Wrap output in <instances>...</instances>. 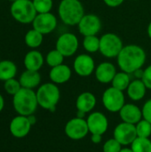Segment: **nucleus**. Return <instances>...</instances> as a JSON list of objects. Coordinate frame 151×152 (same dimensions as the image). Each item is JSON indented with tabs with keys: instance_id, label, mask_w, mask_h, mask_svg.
I'll return each mask as SVG.
<instances>
[{
	"instance_id": "nucleus-24",
	"label": "nucleus",
	"mask_w": 151,
	"mask_h": 152,
	"mask_svg": "<svg viewBox=\"0 0 151 152\" xmlns=\"http://www.w3.org/2000/svg\"><path fill=\"white\" fill-rule=\"evenodd\" d=\"M25 40V44L27 46H28L29 48L35 49L39 47L44 40V35L41 34L39 31L32 28L30 30H28L24 37Z\"/></svg>"
},
{
	"instance_id": "nucleus-9",
	"label": "nucleus",
	"mask_w": 151,
	"mask_h": 152,
	"mask_svg": "<svg viewBox=\"0 0 151 152\" xmlns=\"http://www.w3.org/2000/svg\"><path fill=\"white\" fill-rule=\"evenodd\" d=\"M88 133L89 128L87 122L85 118L76 117L68 121L65 126L66 135L74 141L84 139L88 134Z\"/></svg>"
},
{
	"instance_id": "nucleus-4",
	"label": "nucleus",
	"mask_w": 151,
	"mask_h": 152,
	"mask_svg": "<svg viewBox=\"0 0 151 152\" xmlns=\"http://www.w3.org/2000/svg\"><path fill=\"white\" fill-rule=\"evenodd\" d=\"M38 106L50 110L55 111L56 105L61 98V92L56 84L50 82L41 85L36 92Z\"/></svg>"
},
{
	"instance_id": "nucleus-17",
	"label": "nucleus",
	"mask_w": 151,
	"mask_h": 152,
	"mask_svg": "<svg viewBox=\"0 0 151 152\" xmlns=\"http://www.w3.org/2000/svg\"><path fill=\"white\" fill-rule=\"evenodd\" d=\"M120 118L123 122L136 125L139 121H141L142 118V110L133 103H126L123 106V108L119 111Z\"/></svg>"
},
{
	"instance_id": "nucleus-19",
	"label": "nucleus",
	"mask_w": 151,
	"mask_h": 152,
	"mask_svg": "<svg viewBox=\"0 0 151 152\" xmlns=\"http://www.w3.org/2000/svg\"><path fill=\"white\" fill-rule=\"evenodd\" d=\"M96 103L97 100L93 94L91 92H84L77 96L76 100V108L78 111H82L86 114L95 108Z\"/></svg>"
},
{
	"instance_id": "nucleus-43",
	"label": "nucleus",
	"mask_w": 151,
	"mask_h": 152,
	"mask_svg": "<svg viewBox=\"0 0 151 152\" xmlns=\"http://www.w3.org/2000/svg\"><path fill=\"white\" fill-rule=\"evenodd\" d=\"M9 1H12V2H13V1H15V0H9Z\"/></svg>"
},
{
	"instance_id": "nucleus-25",
	"label": "nucleus",
	"mask_w": 151,
	"mask_h": 152,
	"mask_svg": "<svg viewBox=\"0 0 151 152\" xmlns=\"http://www.w3.org/2000/svg\"><path fill=\"white\" fill-rule=\"evenodd\" d=\"M130 83H131L130 74L121 70L120 72H117V74L115 75L111 82V86L124 92L125 90L127 89Z\"/></svg>"
},
{
	"instance_id": "nucleus-8",
	"label": "nucleus",
	"mask_w": 151,
	"mask_h": 152,
	"mask_svg": "<svg viewBox=\"0 0 151 152\" xmlns=\"http://www.w3.org/2000/svg\"><path fill=\"white\" fill-rule=\"evenodd\" d=\"M79 47V40L77 37L71 32H65L58 37L55 49H57L65 58L73 56Z\"/></svg>"
},
{
	"instance_id": "nucleus-21",
	"label": "nucleus",
	"mask_w": 151,
	"mask_h": 152,
	"mask_svg": "<svg viewBox=\"0 0 151 152\" xmlns=\"http://www.w3.org/2000/svg\"><path fill=\"white\" fill-rule=\"evenodd\" d=\"M147 87L142 79H134L131 81L129 86L126 89L128 97L133 102H139L142 100L146 94Z\"/></svg>"
},
{
	"instance_id": "nucleus-6",
	"label": "nucleus",
	"mask_w": 151,
	"mask_h": 152,
	"mask_svg": "<svg viewBox=\"0 0 151 152\" xmlns=\"http://www.w3.org/2000/svg\"><path fill=\"white\" fill-rule=\"evenodd\" d=\"M124 47L121 37L112 32L105 33L100 37V50L102 56L108 59L117 58Z\"/></svg>"
},
{
	"instance_id": "nucleus-42",
	"label": "nucleus",
	"mask_w": 151,
	"mask_h": 152,
	"mask_svg": "<svg viewBox=\"0 0 151 152\" xmlns=\"http://www.w3.org/2000/svg\"><path fill=\"white\" fill-rule=\"evenodd\" d=\"M120 152H133V150L130 148H122V150L120 151Z\"/></svg>"
},
{
	"instance_id": "nucleus-33",
	"label": "nucleus",
	"mask_w": 151,
	"mask_h": 152,
	"mask_svg": "<svg viewBox=\"0 0 151 152\" xmlns=\"http://www.w3.org/2000/svg\"><path fill=\"white\" fill-rule=\"evenodd\" d=\"M142 80L145 84L147 89L151 90V64L149 65L145 69H143V76Z\"/></svg>"
},
{
	"instance_id": "nucleus-7",
	"label": "nucleus",
	"mask_w": 151,
	"mask_h": 152,
	"mask_svg": "<svg viewBox=\"0 0 151 152\" xmlns=\"http://www.w3.org/2000/svg\"><path fill=\"white\" fill-rule=\"evenodd\" d=\"M102 103L107 110L109 112H119L125 104V94L113 86L107 88L102 94Z\"/></svg>"
},
{
	"instance_id": "nucleus-31",
	"label": "nucleus",
	"mask_w": 151,
	"mask_h": 152,
	"mask_svg": "<svg viewBox=\"0 0 151 152\" xmlns=\"http://www.w3.org/2000/svg\"><path fill=\"white\" fill-rule=\"evenodd\" d=\"M4 88L8 94L13 96L21 89V86L19 80L15 78H11L9 80L4 81Z\"/></svg>"
},
{
	"instance_id": "nucleus-38",
	"label": "nucleus",
	"mask_w": 151,
	"mask_h": 152,
	"mask_svg": "<svg viewBox=\"0 0 151 152\" xmlns=\"http://www.w3.org/2000/svg\"><path fill=\"white\" fill-rule=\"evenodd\" d=\"M133 75L136 77L137 79H142V76H143V70H142V69H140L136 70V71L133 73Z\"/></svg>"
},
{
	"instance_id": "nucleus-34",
	"label": "nucleus",
	"mask_w": 151,
	"mask_h": 152,
	"mask_svg": "<svg viewBox=\"0 0 151 152\" xmlns=\"http://www.w3.org/2000/svg\"><path fill=\"white\" fill-rule=\"evenodd\" d=\"M142 111V118L151 123V99L148 100L144 103Z\"/></svg>"
},
{
	"instance_id": "nucleus-44",
	"label": "nucleus",
	"mask_w": 151,
	"mask_h": 152,
	"mask_svg": "<svg viewBox=\"0 0 151 152\" xmlns=\"http://www.w3.org/2000/svg\"><path fill=\"white\" fill-rule=\"evenodd\" d=\"M131 1H137V0H131Z\"/></svg>"
},
{
	"instance_id": "nucleus-29",
	"label": "nucleus",
	"mask_w": 151,
	"mask_h": 152,
	"mask_svg": "<svg viewBox=\"0 0 151 152\" xmlns=\"http://www.w3.org/2000/svg\"><path fill=\"white\" fill-rule=\"evenodd\" d=\"M136 133L137 137H142V138H150L151 135V123L148 120L142 118L141 121H139L136 125Z\"/></svg>"
},
{
	"instance_id": "nucleus-37",
	"label": "nucleus",
	"mask_w": 151,
	"mask_h": 152,
	"mask_svg": "<svg viewBox=\"0 0 151 152\" xmlns=\"http://www.w3.org/2000/svg\"><path fill=\"white\" fill-rule=\"evenodd\" d=\"M27 117H28V119L29 123L31 124V126L36 125V116H35L34 114L28 115V116H27Z\"/></svg>"
},
{
	"instance_id": "nucleus-15",
	"label": "nucleus",
	"mask_w": 151,
	"mask_h": 152,
	"mask_svg": "<svg viewBox=\"0 0 151 152\" xmlns=\"http://www.w3.org/2000/svg\"><path fill=\"white\" fill-rule=\"evenodd\" d=\"M31 126H32L27 116L18 115L12 119L9 126V130L13 137L20 139L26 137L29 134Z\"/></svg>"
},
{
	"instance_id": "nucleus-40",
	"label": "nucleus",
	"mask_w": 151,
	"mask_h": 152,
	"mask_svg": "<svg viewBox=\"0 0 151 152\" xmlns=\"http://www.w3.org/2000/svg\"><path fill=\"white\" fill-rule=\"evenodd\" d=\"M85 116V112H82V111H78L77 112V118H84V117Z\"/></svg>"
},
{
	"instance_id": "nucleus-30",
	"label": "nucleus",
	"mask_w": 151,
	"mask_h": 152,
	"mask_svg": "<svg viewBox=\"0 0 151 152\" xmlns=\"http://www.w3.org/2000/svg\"><path fill=\"white\" fill-rule=\"evenodd\" d=\"M32 2L37 13L51 12L53 9V0H32Z\"/></svg>"
},
{
	"instance_id": "nucleus-16",
	"label": "nucleus",
	"mask_w": 151,
	"mask_h": 152,
	"mask_svg": "<svg viewBox=\"0 0 151 152\" xmlns=\"http://www.w3.org/2000/svg\"><path fill=\"white\" fill-rule=\"evenodd\" d=\"M116 74H117V68L113 63L109 61L101 62L95 68L94 70L96 80L101 84L111 83Z\"/></svg>"
},
{
	"instance_id": "nucleus-5",
	"label": "nucleus",
	"mask_w": 151,
	"mask_h": 152,
	"mask_svg": "<svg viewBox=\"0 0 151 152\" xmlns=\"http://www.w3.org/2000/svg\"><path fill=\"white\" fill-rule=\"evenodd\" d=\"M12 18L21 24L32 23L37 12L34 7L32 0H15L10 8Z\"/></svg>"
},
{
	"instance_id": "nucleus-20",
	"label": "nucleus",
	"mask_w": 151,
	"mask_h": 152,
	"mask_svg": "<svg viewBox=\"0 0 151 152\" xmlns=\"http://www.w3.org/2000/svg\"><path fill=\"white\" fill-rule=\"evenodd\" d=\"M44 56L36 50H31L28 52L24 57L23 63L26 69L38 71L44 65Z\"/></svg>"
},
{
	"instance_id": "nucleus-28",
	"label": "nucleus",
	"mask_w": 151,
	"mask_h": 152,
	"mask_svg": "<svg viewBox=\"0 0 151 152\" xmlns=\"http://www.w3.org/2000/svg\"><path fill=\"white\" fill-rule=\"evenodd\" d=\"M64 58L65 57L62 55L61 53H60L57 49H53V50H51L50 52H48V53L46 54L45 62L49 67L53 68V67L62 64Z\"/></svg>"
},
{
	"instance_id": "nucleus-32",
	"label": "nucleus",
	"mask_w": 151,
	"mask_h": 152,
	"mask_svg": "<svg viewBox=\"0 0 151 152\" xmlns=\"http://www.w3.org/2000/svg\"><path fill=\"white\" fill-rule=\"evenodd\" d=\"M122 145L115 138L108 140L103 145V152H120Z\"/></svg>"
},
{
	"instance_id": "nucleus-14",
	"label": "nucleus",
	"mask_w": 151,
	"mask_h": 152,
	"mask_svg": "<svg viewBox=\"0 0 151 152\" xmlns=\"http://www.w3.org/2000/svg\"><path fill=\"white\" fill-rule=\"evenodd\" d=\"M89 133L92 134H103L107 132L109 127V121L106 116L99 111H93L91 113L87 119H86Z\"/></svg>"
},
{
	"instance_id": "nucleus-3",
	"label": "nucleus",
	"mask_w": 151,
	"mask_h": 152,
	"mask_svg": "<svg viewBox=\"0 0 151 152\" xmlns=\"http://www.w3.org/2000/svg\"><path fill=\"white\" fill-rule=\"evenodd\" d=\"M12 105L18 115L28 116L34 114L38 106L36 92H34L33 89L21 87V89L12 96Z\"/></svg>"
},
{
	"instance_id": "nucleus-18",
	"label": "nucleus",
	"mask_w": 151,
	"mask_h": 152,
	"mask_svg": "<svg viewBox=\"0 0 151 152\" xmlns=\"http://www.w3.org/2000/svg\"><path fill=\"white\" fill-rule=\"evenodd\" d=\"M72 75L71 69L66 64H61L51 69L49 77L51 81L56 85H61L68 82Z\"/></svg>"
},
{
	"instance_id": "nucleus-10",
	"label": "nucleus",
	"mask_w": 151,
	"mask_h": 152,
	"mask_svg": "<svg viewBox=\"0 0 151 152\" xmlns=\"http://www.w3.org/2000/svg\"><path fill=\"white\" fill-rule=\"evenodd\" d=\"M79 33L84 36H97L101 29V20L100 17L93 13H86L77 24Z\"/></svg>"
},
{
	"instance_id": "nucleus-36",
	"label": "nucleus",
	"mask_w": 151,
	"mask_h": 152,
	"mask_svg": "<svg viewBox=\"0 0 151 152\" xmlns=\"http://www.w3.org/2000/svg\"><path fill=\"white\" fill-rule=\"evenodd\" d=\"M101 139H102V135L101 134H92L91 136V141L92 142L95 143V144H98L101 142Z\"/></svg>"
},
{
	"instance_id": "nucleus-22",
	"label": "nucleus",
	"mask_w": 151,
	"mask_h": 152,
	"mask_svg": "<svg viewBox=\"0 0 151 152\" xmlns=\"http://www.w3.org/2000/svg\"><path fill=\"white\" fill-rule=\"evenodd\" d=\"M21 87L28 89H34L40 85L41 75L38 71L26 69L23 71L19 78Z\"/></svg>"
},
{
	"instance_id": "nucleus-26",
	"label": "nucleus",
	"mask_w": 151,
	"mask_h": 152,
	"mask_svg": "<svg viewBox=\"0 0 151 152\" xmlns=\"http://www.w3.org/2000/svg\"><path fill=\"white\" fill-rule=\"evenodd\" d=\"M83 47L89 53H95L100 50V37L97 36H86L83 38Z\"/></svg>"
},
{
	"instance_id": "nucleus-2",
	"label": "nucleus",
	"mask_w": 151,
	"mask_h": 152,
	"mask_svg": "<svg viewBox=\"0 0 151 152\" xmlns=\"http://www.w3.org/2000/svg\"><path fill=\"white\" fill-rule=\"evenodd\" d=\"M83 4L79 0H61L58 6L60 20L68 26H77L85 15Z\"/></svg>"
},
{
	"instance_id": "nucleus-12",
	"label": "nucleus",
	"mask_w": 151,
	"mask_h": 152,
	"mask_svg": "<svg viewBox=\"0 0 151 152\" xmlns=\"http://www.w3.org/2000/svg\"><path fill=\"white\" fill-rule=\"evenodd\" d=\"M114 138L121 143V145H129L137 138L135 125L122 122L118 124L113 133Z\"/></svg>"
},
{
	"instance_id": "nucleus-41",
	"label": "nucleus",
	"mask_w": 151,
	"mask_h": 152,
	"mask_svg": "<svg viewBox=\"0 0 151 152\" xmlns=\"http://www.w3.org/2000/svg\"><path fill=\"white\" fill-rule=\"evenodd\" d=\"M147 33H148L149 37L151 39V21L150 22V24H149V26L147 28Z\"/></svg>"
},
{
	"instance_id": "nucleus-13",
	"label": "nucleus",
	"mask_w": 151,
	"mask_h": 152,
	"mask_svg": "<svg viewBox=\"0 0 151 152\" xmlns=\"http://www.w3.org/2000/svg\"><path fill=\"white\" fill-rule=\"evenodd\" d=\"M95 61L93 58L87 53L77 55L73 62V69L77 75L85 77L91 76L95 70Z\"/></svg>"
},
{
	"instance_id": "nucleus-23",
	"label": "nucleus",
	"mask_w": 151,
	"mask_h": 152,
	"mask_svg": "<svg viewBox=\"0 0 151 152\" xmlns=\"http://www.w3.org/2000/svg\"><path fill=\"white\" fill-rule=\"evenodd\" d=\"M17 74V67L15 63L9 60L0 61V80L6 81L14 78Z\"/></svg>"
},
{
	"instance_id": "nucleus-11",
	"label": "nucleus",
	"mask_w": 151,
	"mask_h": 152,
	"mask_svg": "<svg viewBox=\"0 0 151 152\" xmlns=\"http://www.w3.org/2000/svg\"><path fill=\"white\" fill-rule=\"evenodd\" d=\"M58 25L56 16L52 12L37 13L32 22L33 28L43 35L50 34L55 30Z\"/></svg>"
},
{
	"instance_id": "nucleus-39",
	"label": "nucleus",
	"mask_w": 151,
	"mask_h": 152,
	"mask_svg": "<svg viewBox=\"0 0 151 152\" xmlns=\"http://www.w3.org/2000/svg\"><path fill=\"white\" fill-rule=\"evenodd\" d=\"M4 100L3 95L0 94V112L4 110Z\"/></svg>"
},
{
	"instance_id": "nucleus-27",
	"label": "nucleus",
	"mask_w": 151,
	"mask_h": 152,
	"mask_svg": "<svg viewBox=\"0 0 151 152\" xmlns=\"http://www.w3.org/2000/svg\"><path fill=\"white\" fill-rule=\"evenodd\" d=\"M133 152H151V141L149 138L137 137L131 144Z\"/></svg>"
},
{
	"instance_id": "nucleus-35",
	"label": "nucleus",
	"mask_w": 151,
	"mask_h": 152,
	"mask_svg": "<svg viewBox=\"0 0 151 152\" xmlns=\"http://www.w3.org/2000/svg\"><path fill=\"white\" fill-rule=\"evenodd\" d=\"M125 0H103L105 4L109 7H117L124 3Z\"/></svg>"
},
{
	"instance_id": "nucleus-1",
	"label": "nucleus",
	"mask_w": 151,
	"mask_h": 152,
	"mask_svg": "<svg viewBox=\"0 0 151 152\" xmlns=\"http://www.w3.org/2000/svg\"><path fill=\"white\" fill-rule=\"evenodd\" d=\"M147 55L145 50L137 45H125L117 57L119 69L128 74H133L142 69L146 62Z\"/></svg>"
}]
</instances>
